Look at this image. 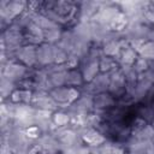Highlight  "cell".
Wrapping results in <instances>:
<instances>
[{
    "mask_svg": "<svg viewBox=\"0 0 154 154\" xmlns=\"http://www.w3.org/2000/svg\"><path fill=\"white\" fill-rule=\"evenodd\" d=\"M49 96L58 103L59 109L65 111L71 103H73L81 96V90L77 88L64 85L52 89L49 91Z\"/></svg>",
    "mask_w": 154,
    "mask_h": 154,
    "instance_id": "6da1fadb",
    "label": "cell"
},
{
    "mask_svg": "<svg viewBox=\"0 0 154 154\" xmlns=\"http://www.w3.org/2000/svg\"><path fill=\"white\" fill-rule=\"evenodd\" d=\"M52 122L57 128H64V126H69L71 123V117L67 112L63 111V109H58L55 112H53L52 116Z\"/></svg>",
    "mask_w": 154,
    "mask_h": 154,
    "instance_id": "ffe728a7",
    "label": "cell"
},
{
    "mask_svg": "<svg viewBox=\"0 0 154 154\" xmlns=\"http://www.w3.org/2000/svg\"><path fill=\"white\" fill-rule=\"evenodd\" d=\"M138 57H141L148 61L154 60V41L144 42V45L141 47V49L138 52Z\"/></svg>",
    "mask_w": 154,
    "mask_h": 154,
    "instance_id": "603a6c76",
    "label": "cell"
},
{
    "mask_svg": "<svg viewBox=\"0 0 154 154\" xmlns=\"http://www.w3.org/2000/svg\"><path fill=\"white\" fill-rule=\"evenodd\" d=\"M108 87H109V76H108V73L100 72L90 83H85L82 87L81 93H87V94H91V95L95 96L96 94L107 93Z\"/></svg>",
    "mask_w": 154,
    "mask_h": 154,
    "instance_id": "5b68a950",
    "label": "cell"
},
{
    "mask_svg": "<svg viewBox=\"0 0 154 154\" xmlns=\"http://www.w3.org/2000/svg\"><path fill=\"white\" fill-rule=\"evenodd\" d=\"M118 63L114 60V58H111V57H106L103 55L100 60H99V67H100V72H103V73H108L111 72L112 70H114L116 67H118Z\"/></svg>",
    "mask_w": 154,
    "mask_h": 154,
    "instance_id": "44dd1931",
    "label": "cell"
},
{
    "mask_svg": "<svg viewBox=\"0 0 154 154\" xmlns=\"http://www.w3.org/2000/svg\"><path fill=\"white\" fill-rule=\"evenodd\" d=\"M1 42L5 43V47H6L5 52H8V53L16 52L18 48H20L22 46L26 45L25 43L24 32L17 31V30H12L10 28H7L5 31H2Z\"/></svg>",
    "mask_w": 154,
    "mask_h": 154,
    "instance_id": "277c9868",
    "label": "cell"
},
{
    "mask_svg": "<svg viewBox=\"0 0 154 154\" xmlns=\"http://www.w3.org/2000/svg\"><path fill=\"white\" fill-rule=\"evenodd\" d=\"M91 154H113V143L109 141H105L99 147L90 148Z\"/></svg>",
    "mask_w": 154,
    "mask_h": 154,
    "instance_id": "cb8c5ba5",
    "label": "cell"
},
{
    "mask_svg": "<svg viewBox=\"0 0 154 154\" xmlns=\"http://www.w3.org/2000/svg\"><path fill=\"white\" fill-rule=\"evenodd\" d=\"M85 84L84 79H83V75L81 72V70L78 69H71L67 71L66 73V81H65V85L66 87H72V88H77V87H83Z\"/></svg>",
    "mask_w": 154,
    "mask_h": 154,
    "instance_id": "ac0fdd59",
    "label": "cell"
},
{
    "mask_svg": "<svg viewBox=\"0 0 154 154\" xmlns=\"http://www.w3.org/2000/svg\"><path fill=\"white\" fill-rule=\"evenodd\" d=\"M132 67H134V70H135L138 75H142L144 71L148 70V67H149V61L146 60V59H143V58H141V57H138V58L136 59L135 64L132 65Z\"/></svg>",
    "mask_w": 154,
    "mask_h": 154,
    "instance_id": "484cf974",
    "label": "cell"
},
{
    "mask_svg": "<svg viewBox=\"0 0 154 154\" xmlns=\"http://www.w3.org/2000/svg\"><path fill=\"white\" fill-rule=\"evenodd\" d=\"M79 70L83 75V79L85 83H90L99 73H100V67H99V60H93L88 57H85L79 65Z\"/></svg>",
    "mask_w": 154,
    "mask_h": 154,
    "instance_id": "8fae6325",
    "label": "cell"
},
{
    "mask_svg": "<svg viewBox=\"0 0 154 154\" xmlns=\"http://www.w3.org/2000/svg\"><path fill=\"white\" fill-rule=\"evenodd\" d=\"M63 31L64 30H61V28L60 29H51V30L43 31L45 42L46 43H51V45H58V42L61 38Z\"/></svg>",
    "mask_w": 154,
    "mask_h": 154,
    "instance_id": "7402d4cb",
    "label": "cell"
},
{
    "mask_svg": "<svg viewBox=\"0 0 154 154\" xmlns=\"http://www.w3.org/2000/svg\"><path fill=\"white\" fill-rule=\"evenodd\" d=\"M24 37H25V43L26 45H32V46H40L45 42V36H43V30L37 26L35 23H31L24 31Z\"/></svg>",
    "mask_w": 154,
    "mask_h": 154,
    "instance_id": "4fadbf2b",
    "label": "cell"
},
{
    "mask_svg": "<svg viewBox=\"0 0 154 154\" xmlns=\"http://www.w3.org/2000/svg\"><path fill=\"white\" fill-rule=\"evenodd\" d=\"M54 49H55V45H51V43H46V42L37 46V49H36V58H37L36 69L46 67V66H49V65L54 64Z\"/></svg>",
    "mask_w": 154,
    "mask_h": 154,
    "instance_id": "ba28073f",
    "label": "cell"
},
{
    "mask_svg": "<svg viewBox=\"0 0 154 154\" xmlns=\"http://www.w3.org/2000/svg\"><path fill=\"white\" fill-rule=\"evenodd\" d=\"M72 31L76 35L77 38L87 41V42H93V36H91V29L89 22H78L72 26Z\"/></svg>",
    "mask_w": 154,
    "mask_h": 154,
    "instance_id": "2e32d148",
    "label": "cell"
},
{
    "mask_svg": "<svg viewBox=\"0 0 154 154\" xmlns=\"http://www.w3.org/2000/svg\"><path fill=\"white\" fill-rule=\"evenodd\" d=\"M75 43H76V36H75L72 29H70V30H64L63 31L61 38H60V41L58 42L57 46L59 48H61L63 51H65L67 54H71L72 51H73Z\"/></svg>",
    "mask_w": 154,
    "mask_h": 154,
    "instance_id": "e0dca14e",
    "label": "cell"
},
{
    "mask_svg": "<svg viewBox=\"0 0 154 154\" xmlns=\"http://www.w3.org/2000/svg\"><path fill=\"white\" fill-rule=\"evenodd\" d=\"M36 46L32 45H24L16 51V60L29 69L36 67L37 58H36Z\"/></svg>",
    "mask_w": 154,
    "mask_h": 154,
    "instance_id": "8992f818",
    "label": "cell"
},
{
    "mask_svg": "<svg viewBox=\"0 0 154 154\" xmlns=\"http://www.w3.org/2000/svg\"><path fill=\"white\" fill-rule=\"evenodd\" d=\"M30 105L36 109H47L51 112H55L59 109L58 103L49 96V93L45 91H34Z\"/></svg>",
    "mask_w": 154,
    "mask_h": 154,
    "instance_id": "9c48e42d",
    "label": "cell"
},
{
    "mask_svg": "<svg viewBox=\"0 0 154 154\" xmlns=\"http://www.w3.org/2000/svg\"><path fill=\"white\" fill-rule=\"evenodd\" d=\"M67 58H69V54L55 45V49H54V64L55 65H65Z\"/></svg>",
    "mask_w": 154,
    "mask_h": 154,
    "instance_id": "d4e9b609",
    "label": "cell"
},
{
    "mask_svg": "<svg viewBox=\"0 0 154 154\" xmlns=\"http://www.w3.org/2000/svg\"><path fill=\"white\" fill-rule=\"evenodd\" d=\"M116 106V97H113L108 91L96 94L94 96V112L105 113L108 108Z\"/></svg>",
    "mask_w": 154,
    "mask_h": 154,
    "instance_id": "5bb4252c",
    "label": "cell"
},
{
    "mask_svg": "<svg viewBox=\"0 0 154 154\" xmlns=\"http://www.w3.org/2000/svg\"><path fill=\"white\" fill-rule=\"evenodd\" d=\"M102 2L83 1L78 4V22H89L99 11Z\"/></svg>",
    "mask_w": 154,
    "mask_h": 154,
    "instance_id": "7c38bea8",
    "label": "cell"
},
{
    "mask_svg": "<svg viewBox=\"0 0 154 154\" xmlns=\"http://www.w3.org/2000/svg\"><path fill=\"white\" fill-rule=\"evenodd\" d=\"M76 131L81 136L82 141L90 148L99 147L106 141V137L103 136V134L95 128H79Z\"/></svg>",
    "mask_w": 154,
    "mask_h": 154,
    "instance_id": "52a82bcc",
    "label": "cell"
},
{
    "mask_svg": "<svg viewBox=\"0 0 154 154\" xmlns=\"http://www.w3.org/2000/svg\"><path fill=\"white\" fill-rule=\"evenodd\" d=\"M109 76V87L108 93L113 97H123L126 95V83H125V76L123 75L120 67H116L111 72H108Z\"/></svg>",
    "mask_w": 154,
    "mask_h": 154,
    "instance_id": "3957f363",
    "label": "cell"
},
{
    "mask_svg": "<svg viewBox=\"0 0 154 154\" xmlns=\"http://www.w3.org/2000/svg\"><path fill=\"white\" fill-rule=\"evenodd\" d=\"M113 154H126L125 150L119 146H113Z\"/></svg>",
    "mask_w": 154,
    "mask_h": 154,
    "instance_id": "83f0119b",
    "label": "cell"
},
{
    "mask_svg": "<svg viewBox=\"0 0 154 154\" xmlns=\"http://www.w3.org/2000/svg\"><path fill=\"white\" fill-rule=\"evenodd\" d=\"M150 125H152V126H153V128H154V119H153V120H152V123H150Z\"/></svg>",
    "mask_w": 154,
    "mask_h": 154,
    "instance_id": "f1b7e54d",
    "label": "cell"
},
{
    "mask_svg": "<svg viewBox=\"0 0 154 154\" xmlns=\"http://www.w3.org/2000/svg\"><path fill=\"white\" fill-rule=\"evenodd\" d=\"M138 58V54L136 51H134L130 46L124 47L120 49L119 54L114 58V60L118 63V65H129L132 66L136 61V59Z\"/></svg>",
    "mask_w": 154,
    "mask_h": 154,
    "instance_id": "9a60e30c",
    "label": "cell"
},
{
    "mask_svg": "<svg viewBox=\"0 0 154 154\" xmlns=\"http://www.w3.org/2000/svg\"><path fill=\"white\" fill-rule=\"evenodd\" d=\"M28 72H29V67H26L25 65L18 61H8L6 65L1 66V76L17 83V85L19 82L28 78L26 77Z\"/></svg>",
    "mask_w": 154,
    "mask_h": 154,
    "instance_id": "7a4b0ae2",
    "label": "cell"
},
{
    "mask_svg": "<svg viewBox=\"0 0 154 154\" xmlns=\"http://www.w3.org/2000/svg\"><path fill=\"white\" fill-rule=\"evenodd\" d=\"M18 88L17 83L7 79L6 77L1 76V81H0V93H1V99L2 101H6L10 99L11 94Z\"/></svg>",
    "mask_w": 154,
    "mask_h": 154,
    "instance_id": "d6986e66",
    "label": "cell"
},
{
    "mask_svg": "<svg viewBox=\"0 0 154 154\" xmlns=\"http://www.w3.org/2000/svg\"><path fill=\"white\" fill-rule=\"evenodd\" d=\"M153 88H154V84L152 82H149L148 79L143 78L142 76H140L136 87L129 94V96L134 102H140V101L144 100L149 95V93L153 90Z\"/></svg>",
    "mask_w": 154,
    "mask_h": 154,
    "instance_id": "30bf717a",
    "label": "cell"
},
{
    "mask_svg": "<svg viewBox=\"0 0 154 154\" xmlns=\"http://www.w3.org/2000/svg\"><path fill=\"white\" fill-rule=\"evenodd\" d=\"M25 134H26V136L30 138V140H34V141H36L43 132L40 130V128L38 126H36V125H32V126H30V128H28V129H25Z\"/></svg>",
    "mask_w": 154,
    "mask_h": 154,
    "instance_id": "4316f807",
    "label": "cell"
}]
</instances>
